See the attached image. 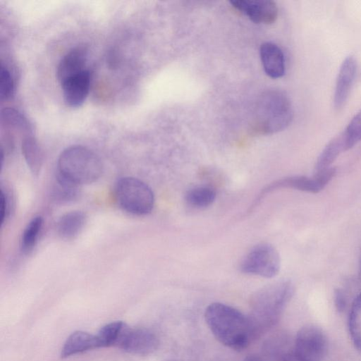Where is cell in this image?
<instances>
[{
    "instance_id": "1",
    "label": "cell",
    "mask_w": 361,
    "mask_h": 361,
    "mask_svg": "<svg viewBox=\"0 0 361 361\" xmlns=\"http://www.w3.org/2000/svg\"><path fill=\"white\" fill-rule=\"evenodd\" d=\"M294 294V286L290 281L269 284L257 291L251 298L248 319L253 338L272 329Z\"/></svg>"
},
{
    "instance_id": "2",
    "label": "cell",
    "mask_w": 361,
    "mask_h": 361,
    "mask_svg": "<svg viewBox=\"0 0 361 361\" xmlns=\"http://www.w3.org/2000/svg\"><path fill=\"white\" fill-rule=\"evenodd\" d=\"M204 319L214 337L232 350H241L254 339L248 317L231 306L211 303L205 310Z\"/></svg>"
},
{
    "instance_id": "3",
    "label": "cell",
    "mask_w": 361,
    "mask_h": 361,
    "mask_svg": "<svg viewBox=\"0 0 361 361\" xmlns=\"http://www.w3.org/2000/svg\"><path fill=\"white\" fill-rule=\"evenodd\" d=\"M102 171L100 159L84 146L67 147L58 159L57 173L78 186L94 183L100 178Z\"/></svg>"
},
{
    "instance_id": "4",
    "label": "cell",
    "mask_w": 361,
    "mask_h": 361,
    "mask_svg": "<svg viewBox=\"0 0 361 361\" xmlns=\"http://www.w3.org/2000/svg\"><path fill=\"white\" fill-rule=\"evenodd\" d=\"M293 115L291 102L284 92L268 91L258 101L253 130L259 134L279 132L290 123Z\"/></svg>"
},
{
    "instance_id": "5",
    "label": "cell",
    "mask_w": 361,
    "mask_h": 361,
    "mask_svg": "<svg viewBox=\"0 0 361 361\" xmlns=\"http://www.w3.org/2000/svg\"><path fill=\"white\" fill-rule=\"evenodd\" d=\"M116 197L120 207L128 213L145 215L154 204V193L143 181L133 177H123L116 185Z\"/></svg>"
},
{
    "instance_id": "6",
    "label": "cell",
    "mask_w": 361,
    "mask_h": 361,
    "mask_svg": "<svg viewBox=\"0 0 361 361\" xmlns=\"http://www.w3.org/2000/svg\"><path fill=\"white\" fill-rule=\"evenodd\" d=\"M281 258L277 250L269 243H259L243 257L240 270L245 274L273 278L280 271Z\"/></svg>"
},
{
    "instance_id": "7",
    "label": "cell",
    "mask_w": 361,
    "mask_h": 361,
    "mask_svg": "<svg viewBox=\"0 0 361 361\" xmlns=\"http://www.w3.org/2000/svg\"><path fill=\"white\" fill-rule=\"evenodd\" d=\"M336 173L334 167L315 172L312 176H295L275 181L267 186L259 195L255 205L269 192L279 188H291L310 193L322 191L334 178Z\"/></svg>"
},
{
    "instance_id": "8",
    "label": "cell",
    "mask_w": 361,
    "mask_h": 361,
    "mask_svg": "<svg viewBox=\"0 0 361 361\" xmlns=\"http://www.w3.org/2000/svg\"><path fill=\"white\" fill-rule=\"evenodd\" d=\"M327 346L324 331L317 326L307 325L298 331L293 349L307 361H320L326 353Z\"/></svg>"
},
{
    "instance_id": "9",
    "label": "cell",
    "mask_w": 361,
    "mask_h": 361,
    "mask_svg": "<svg viewBox=\"0 0 361 361\" xmlns=\"http://www.w3.org/2000/svg\"><path fill=\"white\" fill-rule=\"evenodd\" d=\"M129 353L147 355L156 351L159 345L157 336L145 328L126 327L117 344Z\"/></svg>"
},
{
    "instance_id": "10",
    "label": "cell",
    "mask_w": 361,
    "mask_h": 361,
    "mask_svg": "<svg viewBox=\"0 0 361 361\" xmlns=\"http://www.w3.org/2000/svg\"><path fill=\"white\" fill-rule=\"evenodd\" d=\"M231 4L255 23L271 24L278 16V8L270 0H234Z\"/></svg>"
},
{
    "instance_id": "11",
    "label": "cell",
    "mask_w": 361,
    "mask_h": 361,
    "mask_svg": "<svg viewBox=\"0 0 361 361\" xmlns=\"http://www.w3.org/2000/svg\"><path fill=\"white\" fill-rule=\"evenodd\" d=\"M90 81V72L86 69L61 82L60 84L66 104L74 108L80 106L89 94Z\"/></svg>"
},
{
    "instance_id": "12",
    "label": "cell",
    "mask_w": 361,
    "mask_h": 361,
    "mask_svg": "<svg viewBox=\"0 0 361 361\" xmlns=\"http://www.w3.org/2000/svg\"><path fill=\"white\" fill-rule=\"evenodd\" d=\"M357 64L353 56H347L342 62L336 78L334 94V105L336 110L345 104L353 85Z\"/></svg>"
},
{
    "instance_id": "13",
    "label": "cell",
    "mask_w": 361,
    "mask_h": 361,
    "mask_svg": "<svg viewBox=\"0 0 361 361\" xmlns=\"http://www.w3.org/2000/svg\"><path fill=\"white\" fill-rule=\"evenodd\" d=\"M87 49L77 47L68 51L57 66L56 77L61 83L66 78L86 70Z\"/></svg>"
},
{
    "instance_id": "14",
    "label": "cell",
    "mask_w": 361,
    "mask_h": 361,
    "mask_svg": "<svg viewBox=\"0 0 361 361\" xmlns=\"http://www.w3.org/2000/svg\"><path fill=\"white\" fill-rule=\"evenodd\" d=\"M260 58L264 72L270 78H279L285 74L284 55L276 44H262L260 47Z\"/></svg>"
},
{
    "instance_id": "15",
    "label": "cell",
    "mask_w": 361,
    "mask_h": 361,
    "mask_svg": "<svg viewBox=\"0 0 361 361\" xmlns=\"http://www.w3.org/2000/svg\"><path fill=\"white\" fill-rule=\"evenodd\" d=\"M94 348H97L95 335L83 331H76L64 343L61 357H69Z\"/></svg>"
},
{
    "instance_id": "16",
    "label": "cell",
    "mask_w": 361,
    "mask_h": 361,
    "mask_svg": "<svg viewBox=\"0 0 361 361\" xmlns=\"http://www.w3.org/2000/svg\"><path fill=\"white\" fill-rule=\"evenodd\" d=\"M87 217L81 211H72L63 214L57 222L59 235L64 239H72L82 230Z\"/></svg>"
},
{
    "instance_id": "17",
    "label": "cell",
    "mask_w": 361,
    "mask_h": 361,
    "mask_svg": "<svg viewBox=\"0 0 361 361\" xmlns=\"http://www.w3.org/2000/svg\"><path fill=\"white\" fill-rule=\"evenodd\" d=\"M347 151L342 133L334 137L324 147L319 155L315 164V172L329 169L339 154Z\"/></svg>"
},
{
    "instance_id": "18",
    "label": "cell",
    "mask_w": 361,
    "mask_h": 361,
    "mask_svg": "<svg viewBox=\"0 0 361 361\" xmlns=\"http://www.w3.org/2000/svg\"><path fill=\"white\" fill-rule=\"evenodd\" d=\"M21 149L24 159L34 174H38L43 163L42 149L33 135L22 139Z\"/></svg>"
},
{
    "instance_id": "19",
    "label": "cell",
    "mask_w": 361,
    "mask_h": 361,
    "mask_svg": "<svg viewBox=\"0 0 361 361\" xmlns=\"http://www.w3.org/2000/svg\"><path fill=\"white\" fill-rule=\"evenodd\" d=\"M1 121L3 126L8 130L20 133L23 137L33 135L32 128L28 120L18 110L5 108L1 113Z\"/></svg>"
},
{
    "instance_id": "20",
    "label": "cell",
    "mask_w": 361,
    "mask_h": 361,
    "mask_svg": "<svg viewBox=\"0 0 361 361\" xmlns=\"http://www.w3.org/2000/svg\"><path fill=\"white\" fill-rule=\"evenodd\" d=\"M126 326L122 321L112 322L102 326L95 334L97 348L117 345Z\"/></svg>"
},
{
    "instance_id": "21",
    "label": "cell",
    "mask_w": 361,
    "mask_h": 361,
    "mask_svg": "<svg viewBox=\"0 0 361 361\" xmlns=\"http://www.w3.org/2000/svg\"><path fill=\"white\" fill-rule=\"evenodd\" d=\"M215 190L207 186H197L188 190L185 200L195 208H205L211 205L216 199Z\"/></svg>"
},
{
    "instance_id": "22",
    "label": "cell",
    "mask_w": 361,
    "mask_h": 361,
    "mask_svg": "<svg viewBox=\"0 0 361 361\" xmlns=\"http://www.w3.org/2000/svg\"><path fill=\"white\" fill-rule=\"evenodd\" d=\"M348 329L353 343L361 350V293L352 304L348 317Z\"/></svg>"
},
{
    "instance_id": "23",
    "label": "cell",
    "mask_w": 361,
    "mask_h": 361,
    "mask_svg": "<svg viewBox=\"0 0 361 361\" xmlns=\"http://www.w3.org/2000/svg\"><path fill=\"white\" fill-rule=\"evenodd\" d=\"M43 225L40 216H35L27 225L22 235L21 249L24 253H29L35 247Z\"/></svg>"
},
{
    "instance_id": "24",
    "label": "cell",
    "mask_w": 361,
    "mask_h": 361,
    "mask_svg": "<svg viewBox=\"0 0 361 361\" xmlns=\"http://www.w3.org/2000/svg\"><path fill=\"white\" fill-rule=\"evenodd\" d=\"M342 133L347 150L361 141V110L353 117Z\"/></svg>"
},
{
    "instance_id": "25",
    "label": "cell",
    "mask_w": 361,
    "mask_h": 361,
    "mask_svg": "<svg viewBox=\"0 0 361 361\" xmlns=\"http://www.w3.org/2000/svg\"><path fill=\"white\" fill-rule=\"evenodd\" d=\"M78 185L66 180L57 173L55 186L54 188V196L59 201H71L77 195Z\"/></svg>"
},
{
    "instance_id": "26",
    "label": "cell",
    "mask_w": 361,
    "mask_h": 361,
    "mask_svg": "<svg viewBox=\"0 0 361 361\" xmlns=\"http://www.w3.org/2000/svg\"><path fill=\"white\" fill-rule=\"evenodd\" d=\"M14 82L13 77L2 63L0 69V96L1 100H6L13 95Z\"/></svg>"
},
{
    "instance_id": "27",
    "label": "cell",
    "mask_w": 361,
    "mask_h": 361,
    "mask_svg": "<svg viewBox=\"0 0 361 361\" xmlns=\"http://www.w3.org/2000/svg\"><path fill=\"white\" fill-rule=\"evenodd\" d=\"M1 224H3L9 217L13 206V197L7 187H1L0 195Z\"/></svg>"
},
{
    "instance_id": "28",
    "label": "cell",
    "mask_w": 361,
    "mask_h": 361,
    "mask_svg": "<svg viewBox=\"0 0 361 361\" xmlns=\"http://www.w3.org/2000/svg\"><path fill=\"white\" fill-rule=\"evenodd\" d=\"M274 357L276 361H307L299 355L293 348L291 350L283 349Z\"/></svg>"
},
{
    "instance_id": "29",
    "label": "cell",
    "mask_w": 361,
    "mask_h": 361,
    "mask_svg": "<svg viewBox=\"0 0 361 361\" xmlns=\"http://www.w3.org/2000/svg\"><path fill=\"white\" fill-rule=\"evenodd\" d=\"M334 300L337 310L343 311L345 308L346 298L341 290L337 289L334 291Z\"/></svg>"
},
{
    "instance_id": "30",
    "label": "cell",
    "mask_w": 361,
    "mask_h": 361,
    "mask_svg": "<svg viewBox=\"0 0 361 361\" xmlns=\"http://www.w3.org/2000/svg\"><path fill=\"white\" fill-rule=\"evenodd\" d=\"M243 361H268L265 357L258 355H250L244 358Z\"/></svg>"
}]
</instances>
